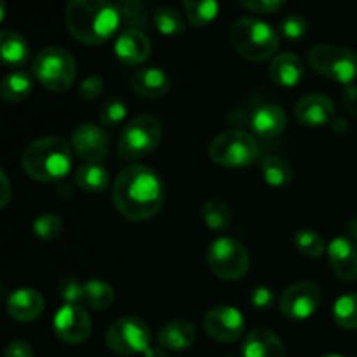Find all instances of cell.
<instances>
[{
    "mask_svg": "<svg viewBox=\"0 0 357 357\" xmlns=\"http://www.w3.org/2000/svg\"><path fill=\"white\" fill-rule=\"evenodd\" d=\"M197 340V331L188 321H171L157 333V342L166 351H187Z\"/></svg>",
    "mask_w": 357,
    "mask_h": 357,
    "instance_id": "21",
    "label": "cell"
},
{
    "mask_svg": "<svg viewBox=\"0 0 357 357\" xmlns=\"http://www.w3.org/2000/svg\"><path fill=\"white\" fill-rule=\"evenodd\" d=\"M58 293L65 303H73V305L84 303V282L73 275H66L59 281Z\"/></svg>",
    "mask_w": 357,
    "mask_h": 357,
    "instance_id": "38",
    "label": "cell"
},
{
    "mask_svg": "<svg viewBox=\"0 0 357 357\" xmlns=\"http://www.w3.org/2000/svg\"><path fill=\"white\" fill-rule=\"evenodd\" d=\"M79 93L82 100L93 101L103 93V79L100 75H89L82 80L79 87Z\"/></svg>",
    "mask_w": 357,
    "mask_h": 357,
    "instance_id": "39",
    "label": "cell"
},
{
    "mask_svg": "<svg viewBox=\"0 0 357 357\" xmlns=\"http://www.w3.org/2000/svg\"><path fill=\"white\" fill-rule=\"evenodd\" d=\"M349 230H351L352 237H356V239H357V220H354V222L351 223V227H349Z\"/></svg>",
    "mask_w": 357,
    "mask_h": 357,
    "instance_id": "47",
    "label": "cell"
},
{
    "mask_svg": "<svg viewBox=\"0 0 357 357\" xmlns=\"http://www.w3.org/2000/svg\"><path fill=\"white\" fill-rule=\"evenodd\" d=\"M117 9L121 17H124V21H128L132 28L142 30V26H145L149 20V10L143 0H119Z\"/></svg>",
    "mask_w": 357,
    "mask_h": 357,
    "instance_id": "35",
    "label": "cell"
},
{
    "mask_svg": "<svg viewBox=\"0 0 357 357\" xmlns=\"http://www.w3.org/2000/svg\"><path fill=\"white\" fill-rule=\"evenodd\" d=\"M230 42L243 58L265 61L278 51L279 35L274 28L258 17L244 16L230 26Z\"/></svg>",
    "mask_w": 357,
    "mask_h": 357,
    "instance_id": "4",
    "label": "cell"
},
{
    "mask_svg": "<svg viewBox=\"0 0 357 357\" xmlns=\"http://www.w3.org/2000/svg\"><path fill=\"white\" fill-rule=\"evenodd\" d=\"M10 197H13V187H10L9 176L6 174V171L0 169V209L9 204Z\"/></svg>",
    "mask_w": 357,
    "mask_h": 357,
    "instance_id": "43",
    "label": "cell"
},
{
    "mask_svg": "<svg viewBox=\"0 0 357 357\" xmlns=\"http://www.w3.org/2000/svg\"><path fill=\"white\" fill-rule=\"evenodd\" d=\"M239 2L250 10H255V13L271 14L281 9L286 0H239Z\"/></svg>",
    "mask_w": 357,
    "mask_h": 357,
    "instance_id": "41",
    "label": "cell"
},
{
    "mask_svg": "<svg viewBox=\"0 0 357 357\" xmlns=\"http://www.w3.org/2000/svg\"><path fill=\"white\" fill-rule=\"evenodd\" d=\"M164 136L160 121L153 115H138L122 129L119 139V157L128 162L145 159L157 150Z\"/></svg>",
    "mask_w": 357,
    "mask_h": 357,
    "instance_id": "6",
    "label": "cell"
},
{
    "mask_svg": "<svg viewBox=\"0 0 357 357\" xmlns=\"http://www.w3.org/2000/svg\"><path fill=\"white\" fill-rule=\"evenodd\" d=\"M115 291L108 282L100 279H91L84 282V303L89 309L103 310L114 303Z\"/></svg>",
    "mask_w": 357,
    "mask_h": 357,
    "instance_id": "28",
    "label": "cell"
},
{
    "mask_svg": "<svg viewBox=\"0 0 357 357\" xmlns=\"http://www.w3.org/2000/svg\"><path fill=\"white\" fill-rule=\"evenodd\" d=\"M227 357H237V356H227Z\"/></svg>",
    "mask_w": 357,
    "mask_h": 357,
    "instance_id": "49",
    "label": "cell"
},
{
    "mask_svg": "<svg viewBox=\"0 0 357 357\" xmlns=\"http://www.w3.org/2000/svg\"><path fill=\"white\" fill-rule=\"evenodd\" d=\"M152 52L150 38L139 28H128L115 42V54L124 65L135 66L146 61Z\"/></svg>",
    "mask_w": 357,
    "mask_h": 357,
    "instance_id": "17",
    "label": "cell"
},
{
    "mask_svg": "<svg viewBox=\"0 0 357 357\" xmlns=\"http://www.w3.org/2000/svg\"><path fill=\"white\" fill-rule=\"evenodd\" d=\"M260 171L264 174V180L271 187H288L293 181L295 171L291 164L279 155H265L260 162Z\"/></svg>",
    "mask_w": 357,
    "mask_h": 357,
    "instance_id": "26",
    "label": "cell"
},
{
    "mask_svg": "<svg viewBox=\"0 0 357 357\" xmlns=\"http://www.w3.org/2000/svg\"><path fill=\"white\" fill-rule=\"evenodd\" d=\"M295 117L310 128H321L335 119V105L326 94H307L295 105Z\"/></svg>",
    "mask_w": 357,
    "mask_h": 357,
    "instance_id": "15",
    "label": "cell"
},
{
    "mask_svg": "<svg viewBox=\"0 0 357 357\" xmlns=\"http://www.w3.org/2000/svg\"><path fill=\"white\" fill-rule=\"evenodd\" d=\"M52 330H54L56 337L61 342L77 345L89 338L93 323H91L89 314L82 307L73 305V303H65L54 314Z\"/></svg>",
    "mask_w": 357,
    "mask_h": 357,
    "instance_id": "12",
    "label": "cell"
},
{
    "mask_svg": "<svg viewBox=\"0 0 357 357\" xmlns=\"http://www.w3.org/2000/svg\"><path fill=\"white\" fill-rule=\"evenodd\" d=\"M331 268L340 281L352 282L357 279V248L347 237H337L326 248Z\"/></svg>",
    "mask_w": 357,
    "mask_h": 357,
    "instance_id": "16",
    "label": "cell"
},
{
    "mask_svg": "<svg viewBox=\"0 0 357 357\" xmlns=\"http://www.w3.org/2000/svg\"><path fill=\"white\" fill-rule=\"evenodd\" d=\"M321 305V288L312 281H300L282 291L279 307L288 319L305 321Z\"/></svg>",
    "mask_w": 357,
    "mask_h": 357,
    "instance_id": "11",
    "label": "cell"
},
{
    "mask_svg": "<svg viewBox=\"0 0 357 357\" xmlns=\"http://www.w3.org/2000/svg\"><path fill=\"white\" fill-rule=\"evenodd\" d=\"M131 87L142 98H162L169 91L171 82L166 72L157 66L142 68L131 77Z\"/></svg>",
    "mask_w": 357,
    "mask_h": 357,
    "instance_id": "22",
    "label": "cell"
},
{
    "mask_svg": "<svg viewBox=\"0 0 357 357\" xmlns=\"http://www.w3.org/2000/svg\"><path fill=\"white\" fill-rule=\"evenodd\" d=\"M188 23L204 26L211 23L218 14V0H181Z\"/></svg>",
    "mask_w": 357,
    "mask_h": 357,
    "instance_id": "30",
    "label": "cell"
},
{
    "mask_svg": "<svg viewBox=\"0 0 357 357\" xmlns=\"http://www.w3.org/2000/svg\"><path fill=\"white\" fill-rule=\"evenodd\" d=\"M243 357H286V349L274 331L258 328L244 340Z\"/></svg>",
    "mask_w": 357,
    "mask_h": 357,
    "instance_id": "20",
    "label": "cell"
},
{
    "mask_svg": "<svg viewBox=\"0 0 357 357\" xmlns=\"http://www.w3.org/2000/svg\"><path fill=\"white\" fill-rule=\"evenodd\" d=\"M63 220L58 215H40L33 222V232L42 241H56L63 234Z\"/></svg>",
    "mask_w": 357,
    "mask_h": 357,
    "instance_id": "34",
    "label": "cell"
},
{
    "mask_svg": "<svg viewBox=\"0 0 357 357\" xmlns=\"http://www.w3.org/2000/svg\"><path fill=\"white\" fill-rule=\"evenodd\" d=\"M342 101H344L345 110H347L352 117H357V87L356 86H347Z\"/></svg>",
    "mask_w": 357,
    "mask_h": 357,
    "instance_id": "44",
    "label": "cell"
},
{
    "mask_svg": "<svg viewBox=\"0 0 357 357\" xmlns=\"http://www.w3.org/2000/svg\"><path fill=\"white\" fill-rule=\"evenodd\" d=\"M33 91V80L26 72H10L0 82V96L7 103H20L24 101Z\"/></svg>",
    "mask_w": 357,
    "mask_h": 357,
    "instance_id": "25",
    "label": "cell"
},
{
    "mask_svg": "<svg viewBox=\"0 0 357 357\" xmlns=\"http://www.w3.org/2000/svg\"><path fill=\"white\" fill-rule=\"evenodd\" d=\"M143 356L145 357H167L166 351H164V349H159V347H150Z\"/></svg>",
    "mask_w": 357,
    "mask_h": 357,
    "instance_id": "45",
    "label": "cell"
},
{
    "mask_svg": "<svg viewBox=\"0 0 357 357\" xmlns=\"http://www.w3.org/2000/svg\"><path fill=\"white\" fill-rule=\"evenodd\" d=\"M6 13H7L6 0H0V23H2V21H3V17H6Z\"/></svg>",
    "mask_w": 357,
    "mask_h": 357,
    "instance_id": "46",
    "label": "cell"
},
{
    "mask_svg": "<svg viewBox=\"0 0 357 357\" xmlns=\"http://www.w3.org/2000/svg\"><path fill=\"white\" fill-rule=\"evenodd\" d=\"M202 326L213 340L232 344L243 337L244 330H246V321H244L241 310L229 305H220L206 314Z\"/></svg>",
    "mask_w": 357,
    "mask_h": 357,
    "instance_id": "13",
    "label": "cell"
},
{
    "mask_svg": "<svg viewBox=\"0 0 357 357\" xmlns=\"http://www.w3.org/2000/svg\"><path fill=\"white\" fill-rule=\"evenodd\" d=\"M30 56V47L23 35L13 30H0V65L17 68Z\"/></svg>",
    "mask_w": 357,
    "mask_h": 357,
    "instance_id": "24",
    "label": "cell"
},
{
    "mask_svg": "<svg viewBox=\"0 0 357 357\" xmlns=\"http://www.w3.org/2000/svg\"><path fill=\"white\" fill-rule=\"evenodd\" d=\"M288 124V115L279 105H261L251 114V128L264 139L278 138Z\"/></svg>",
    "mask_w": 357,
    "mask_h": 357,
    "instance_id": "19",
    "label": "cell"
},
{
    "mask_svg": "<svg viewBox=\"0 0 357 357\" xmlns=\"http://www.w3.org/2000/svg\"><path fill=\"white\" fill-rule=\"evenodd\" d=\"M307 59L314 72L338 84L352 86L357 79V54L347 47L330 44L314 45Z\"/></svg>",
    "mask_w": 357,
    "mask_h": 357,
    "instance_id": "8",
    "label": "cell"
},
{
    "mask_svg": "<svg viewBox=\"0 0 357 357\" xmlns=\"http://www.w3.org/2000/svg\"><path fill=\"white\" fill-rule=\"evenodd\" d=\"M206 261L213 274L223 281H239L250 271V253L239 241L220 237L208 248Z\"/></svg>",
    "mask_w": 357,
    "mask_h": 357,
    "instance_id": "9",
    "label": "cell"
},
{
    "mask_svg": "<svg viewBox=\"0 0 357 357\" xmlns=\"http://www.w3.org/2000/svg\"><path fill=\"white\" fill-rule=\"evenodd\" d=\"M31 70L35 79L52 93H65L77 79L75 58L59 45H49L38 51Z\"/></svg>",
    "mask_w": 357,
    "mask_h": 357,
    "instance_id": "5",
    "label": "cell"
},
{
    "mask_svg": "<svg viewBox=\"0 0 357 357\" xmlns=\"http://www.w3.org/2000/svg\"><path fill=\"white\" fill-rule=\"evenodd\" d=\"M251 303H253L255 309L258 310H268L272 309L275 302V295L271 288H265V286H260V288H255L253 293L250 296Z\"/></svg>",
    "mask_w": 357,
    "mask_h": 357,
    "instance_id": "40",
    "label": "cell"
},
{
    "mask_svg": "<svg viewBox=\"0 0 357 357\" xmlns=\"http://www.w3.org/2000/svg\"><path fill=\"white\" fill-rule=\"evenodd\" d=\"M126 115H128V108H126L124 101L119 100V98H110L101 105L100 122L107 128H114L124 121Z\"/></svg>",
    "mask_w": 357,
    "mask_h": 357,
    "instance_id": "36",
    "label": "cell"
},
{
    "mask_svg": "<svg viewBox=\"0 0 357 357\" xmlns=\"http://www.w3.org/2000/svg\"><path fill=\"white\" fill-rule=\"evenodd\" d=\"M303 72L305 68H303L302 59L293 52L278 54L272 59L271 68H268L271 79L282 87H295L303 79Z\"/></svg>",
    "mask_w": 357,
    "mask_h": 357,
    "instance_id": "23",
    "label": "cell"
},
{
    "mask_svg": "<svg viewBox=\"0 0 357 357\" xmlns=\"http://www.w3.org/2000/svg\"><path fill=\"white\" fill-rule=\"evenodd\" d=\"M309 30V23L300 14H289L279 23V35L286 40H300Z\"/></svg>",
    "mask_w": 357,
    "mask_h": 357,
    "instance_id": "37",
    "label": "cell"
},
{
    "mask_svg": "<svg viewBox=\"0 0 357 357\" xmlns=\"http://www.w3.org/2000/svg\"><path fill=\"white\" fill-rule=\"evenodd\" d=\"M152 333L146 323L139 317H121L107 331L105 344L119 356L145 354L150 349Z\"/></svg>",
    "mask_w": 357,
    "mask_h": 357,
    "instance_id": "10",
    "label": "cell"
},
{
    "mask_svg": "<svg viewBox=\"0 0 357 357\" xmlns=\"http://www.w3.org/2000/svg\"><path fill=\"white\" fill-rule=\"evenodd\" d=\"M153 24H155V28L162 35H180L187 28L180 10L169 6L159 7L153 13Z\"/></svg>",
    "mask_w": 357,
    "mask_h": 357,
    "instance_id": "31",
    "label": "cell"
},
{
    "mask_svg": "<svg viewBox=\"0 0 357 357\" xmlns=\"http://www.w3.org/2000/svg\"><path fill=\"white\" fill-rule=\"evenodd\" d=\"M70 33L82 44H103L121 24V13L110 0H70L65 9Z\"/></svg>",
    "mask_w": 357,
    "mask_h": 357,
    "instance_id": "2",
    "label": "cell"
},
{
    "mask_svg": "<svg viewBox=\"0 0 357 357\" xmlns=\"http://www.w3.org/2000/svg\"><path fill=\"white\" fill-rule=\"evenodd\" d=\"M45 300L37 289L21 288L7 298V314L17 323H31L44 312Z\"/></svg>",
    "mask_w": 357,
    "mask_h": 357,
    "instance_id": "18",
    "label": "cell"
},
{
    "mask_svg": "<svg viewBox=\"0 0 357 357\" xmlns=\"http://www.w3.org/2000/svg\"><path fill=\"white\" fill-rule=\"evenodd\" d=\"M209 157L215 164L229 169H243L260 157V145L244 131H225L216 136L209 145Z\"/></svg>",
    "mask_w": 357,
    "mask_h": 357,
    "instance_id": "7",
    "label": "cell"
},
{
    "mask_svg": "<svg viewBox=\"0 0 357 357\" xmlns=\"http://www.w3.org/2000/svg\"><path fill=\"white\" fill-rule=\"evenodd\" d=\"M166 197L162 180L152 167L131 164L119 173L112 188V201L124 218L145 222L160 211Z\"/></svg>",
    "mask_w": 357,
    "mask_h": 357,
    "instance_id": "1",
    "label": "cell"
},
{
    "mask_svg": "<svg viewBox=\"0 0 357 357\" xmlns=\"http://www.w3.org/2000/svg\"><path fill=\"white\" fill-rule=\"evenodd\" d=\"M72 149L86 162L101 164L110 152V142H108V135L103 131V128L93 124V122H84V124L77 126L73 131Z\"/></svg>",
    "mask_w": 357,
    "mask_h": 357,
    "instance_id": "14",
    "label": "cell"
},
{
    "mask_svg": "<svg viewBox=\"0 0 357 357\" xmlns=\"http://www.w3.org/2000/svg\"><path fill=\"white\" fill-rule=\"evenodd\" d=\"M323 357H344V356H338V354H328V356H323Z\"/></svg>",
    "mask_w": 357,
    "mask_h": 357,
    "instance_id": "48",
    "label": "cell"
},
{
    "mask_svg": "<svg viewBox=\"0 0 357 357\" xmlns=\"http://www.w3.org/2000/svg\"><path fill=\"white\" fill-rule=\"evenodd\" d=\"M333 319L344 330L357 328V293L342 295L333 305Z\"/></svg>",
    "mask_w": 357,
    "mask_h": 357,
    "instance_id": "32",
    "label": "cell"
},
{
    "mask_svg": "<svg viewBox=\"0 0 357 357\" xmlns=\"http://www.w3.org/2000/svg\"><path fill=\"white\" fill-rule=\"evenodd\" d=\"M293 244L300 253L309 258H319L326 251L323 237L312 230H298L293 237Z\"/></svg>",
    "mask_w": 357,
    "mask_h": 357,
    "instance_id": "33",
    "label": "cell"
},
{
    "mask_svg": "<svg viewBox=\"0 0 357 357\" xmlns=\"http://www.w3.org/2000/svg\"><path fill=\"white\" fill-rule=\"evenodd\" d=\"M202 220L211 230H225L232 225V211L222 199H209L202 206Z\"/></svg>",
    "mask_w": 357,
    "mask_h": 357,
    "instance_id": "29",
    "label": "cell"
},
{
    "mask_svg": "<svg viewBox=\"0 0 357 357\" xmlns=\"http://www.w3.org/2000/svg\"><path fill=\"white\" fill-rule=\"evenodd\" d=\"M21 166L35 181L63 180L72 167V145L59 136L35 139L24 149Z\"/></svg>",
    "mask_w": 357,
    "mask_h": 357,
    "instance_id": "3",
    "label": "cell"
},
{
    "mask_svg": "<svg viewBox=\"0 0 357 357\" xmlns=\"http://www.w3.org/2000/svg\"><path fill=\"white\" fill-rule=\"evenodd\" d=\"M3 357H33V349L24 340H13L6 349Z\"/></svg>",
    "mask_w": 357,
    "mask_h": 357,
    "instance_id": "42",
    "label": "cell"
},
{
    "mask_svg": "<svg viewBox=\"0 0 357 357\" xmlns=\"http://www.w3.org/2000/svg\"><path fill=\"white\" fill-rule=\"evenodd\" d=\"M75 181L87 194H101L110 185V173L101 164L86 162L77 169Z\"/></svg>",
    "mask_w": 357,
    "mask_h": 357,
    "instance_id": "27",
    "label": "cell"
}]
</instances>
